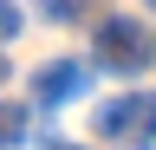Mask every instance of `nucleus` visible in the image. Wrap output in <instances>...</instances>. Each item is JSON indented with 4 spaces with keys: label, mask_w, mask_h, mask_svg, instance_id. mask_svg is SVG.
<instances>
[{
    "label": "nucleus",
    "mask_w": 156,
    "mask_h": 150,
    "mask_svg": "<svg viewBox=\"0 0 156 150\" xmlns=\"http://www.w3.org/2000/svg\"><path fill=\"white\" fill-rule=\"evenodd\" d=\"M150 59H156V46H150V33L136 26V20H104L98 26V65L104 72H117V79H136V72H150Z\"/></svg>",
    "instance_id": "f257e3e1"
},
{
    "label": "nucleus",
    "mask_w": 156,
    "mask_h": 150,
    "mask_svg": "<svg viewBox=\"0 0 156 150\" xmlns=\"http://www.w3.org/2000/svg\"><path fill=\"white\" fill-rule=\"evenodd\" d=\"M85 85H91L85 59H52V65L33 72V98L39 104H72V98H85Z\"/></svg>",
    "instance_id": "f03ea898"
},
{
    "label": "nucleus",
    "mask_w": 156,
    "mask_h": 150,
    "mask_svg": "<svg viewBox=\"0 0 156 150\" xmlns=\"http://www.w3.org/2000/svg\"><path fill=\"white\" fill-rule=\"evenodd\" d=\"M136 111H143V98H111V104H98V130H104V137H124V130L136 124Z\"/></svg>",
    "instance_id": "7ed1b4c3"
},
{
    "label": "nucleus",
    "mask_w": 156,
    "mask_h": 150,
    "mask_svg": "<svg viewBox=\"0 0 156 150\" xmlns=\"http://www.w3.org/2000/svg\"><path fill=\"white\" fill-rule=\"evenodd\" d=\"M26 137V104H0V150Z\"/></svg>",
    "instance_id": "20e7f679"
},
{
    "label": "nucleus",
    "mask_w": 156,
    "mask_h": 150,
    "mask_svg": "<svg viewBox=\"0 0 156 150\" xmlns=\"http://www.w3.org/2000/svg\"><path fill=\"white\" fill-rule=\"evenodd\" d=\"M13 33H20V7H13V0H0V39H13Z\"/></svg>",
    "instance_id": "39448f33"
},
{
    "label": "nucleus",
    "mask_w": 156,
    "mask_h": 150,
    "mask_svg": "<svg viewBox=\"0 0 156 150\" xmlns=\"http://www.w3.org/2000/svg\"><path fill=\"white\" fill-rule=\"evenodd\" d=\"M0 85H7V52H0Z\"/></svg>",
    "instance_id": "423d86ee"
},
{
    "label": "nucleus",
    "mask_w": 156,
    "mask_h": 150,
    "mask_svg": "<svg viewBox=\"0 0 156 150\" xmlns=\"http://www.w3.org/2000/svg\"><path fill=\"white\" fill-rule=\"evenodd\" d=\"M58 150H78V144H58Z\"/></svg>",
    "instance_id": "0eeeda50"
},
{
    "label": "nucleus",
    "mask_w": 156,
    "mask_h": 150,
    "mask_svg": "<svg viewBox=\"0 0 156 150\" xmlns=\"http://www.w3.org/2000/svg\"><path fill=\"white\" fill-rule=\"evenodd\" d=\"M150 7H156V0H150Z\"/></svg>",
    "instance_id": "6e6552de"
}]
</instances>
